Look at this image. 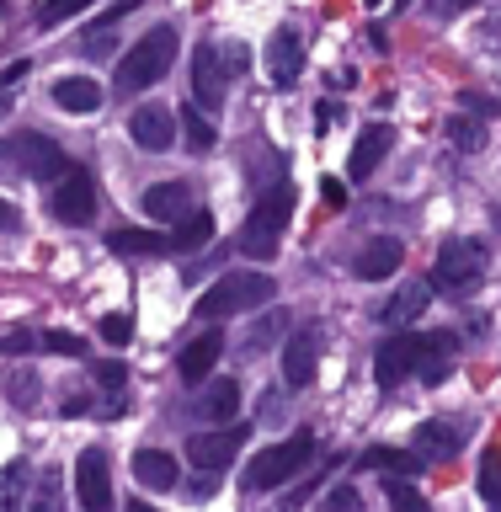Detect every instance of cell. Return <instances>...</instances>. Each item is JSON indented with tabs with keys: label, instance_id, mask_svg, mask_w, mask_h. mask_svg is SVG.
Listing matches in <instances>:
<instances>
[{
	"label": "cell",
	"instance_id": "obj_1",
	"mask_svg": "<svg viewBox=\"0 0 501 512\" xmlns=\"http://www.w3.org/2000/svg\"><path fill=\"white\" fill-rule=\"evenodd\" d=\"M251 70V48L224 38V43H198V54H192V96H198V107L219 112L224 96H230V80Z\"/></svg>",
	"mask_w": 501,
	"mask_h": 512
},
{
	"label": "cell",
	"instance_id": "obj_2",
	"mask_svg": "<svg viewBox=\"0 0 501 512\" xmlns=\"http://www.w3.org/2000/svg\"><path fill=\"white\" fill-rule=\"evenodd\" d=\"M288 219H294V187L278 182V187H267L262 198L251 203L246 230H240V251L256 256V262L278 256V240H283V230H288Z\"/></svg>",
	"mask_w": 501,
	"mask_h": 512
},
{
	"label": "cell",
	"instance_id": "obj_3",
	"mask_svg": "<svg viewBox=\"0 0 501 512\" xmlns=\"http://www.w3.org/2000/svg\"><path fill=\"white\" fill-rule=\"evenodd\" d=\"M171 59H176V27H150L144 38L128 48V54L118 59V91H150L166 80L171 70Z\"/></svg>",
	"mask_w": 501,
	"mask_h": 512
},
{
	"label": "cell",
	"instance_id": "obj_4",
	"mask_svg": "<svg viewBox=\"0 0 501 512\" xmlns=\"http://www.w3.org/2000/svg\"><path fill=\"white\" fill-rule=\"evenodd\" d=\"M272 294H278V283H272L267 272H251V267L224 272V278L198 299V320H230V315H246V310H256V304H267Z\"/></svg>",
	"mask_w": 501,
	"mask_h": 512
},
{
	"label": "cell",
	"instance_id": "obj_5",
	"mask_svg": "<svg viewBox=\"0 0 501 512\" xmlns=\"http://www.w3.org/2000/svg\"><path fill=\"white\" fill-rule=\"evenodd\" d=\"M70 171V155L59 150L54 139L43 134H16V139H0V176H32V182H59Z\"/></svg>",
	"mask_w": 501,
	"mask_h": 512
},
{
	"label": "cell",
	"instance_id": "obj_6",
	"mask_svg": "<svg viewBox=\"0 0 501 512\" xmlns=\"http://www.w3.org/2000/svg\"><path fill=\"white\" fill-rule=\"evenodd\" d=\"M310 454H315L310 432H294V438H283L278 448H262L246 470V491H278L283 480H294L304 464H310Z\"/></svg>",
	"mask_w": 501,
	"mask_h": 512
},
{
	"label": "cell",
	"instance_id": "obj_7",
	"mask_svg": "<svg viewBox=\"0 0 501 512\" xmlns=\"http://www.w3.org/2000/svg\"><path fill=\"white\" fill-rule=\"evenodd\" d=\"M480 278H486V246L480 240H443V251L432 256V288L470 294Z\"/></svg>",
	"mask_w": 501,
	"mask_h": 512
},
{
	"label": "cell",
	"instance_id": "obj_8",
	"mask_svg": "<svg viewBox=\"0 0 501 512\" xmlns=\"http://www.w3.org/2000/svg\"><path fill=\"white\" fill-rule=\"evenodd\" d=\"M48 214H54L59 224H91L96 214V182L86 166H70L54 182V192H48Z\"/></svg>",
	"mask_w": 501,
	"mask_h": 512
},
{
	"label": "cell",
	"instance_id": "obj_9",
	"mask_svg": "<svg viewBox=\"0 0 501 512\" xmlns=\"http://www.w3.org/2000/svg\"><path fill=\"white\" fill-rule=\"evenodd\" d=\"M411 336H416L411 379H422V384H443L448 374H454V363H459V342H454V331H411Z\"/></svg>",
	"mask_w": 501,
	"mask_h": 512
},
{
	"label": "cell",
	"instance_id": "obj_10",
	"mask_svg": "<svg viewBox=\"0 0 501 512\" xmlns=\"http://www.w3.org/2000/svg\"><path fill=\"white\" fill-rule=\"evenodd\" d=\"M75 491H80V512H112V470L102 448H86L75 459Z\"/></svg>",
	"mask_w": 501,
	"mask_h": 512
},
{
	"label": "cell",
	"instance_id": "obj_11",
	"mask_svg": "<svg viewBox=\"0 0 501 512\" xmlns=\"http://www.w3.org/2000/svg\"><path fill=\"white\" fill-rule=\"evenodd\" d=\"M240 443H246V427H214V432H192L187 438V459L198 464L203 475H219L224 464L240 454Z\"/></svg>",
	"mask_w": 501,
	"mask_h": 512
},
{
	"label": "cell",
	"instance_id": "obj_12",
	"mask_svg": "<svg viewBox=\"0 0 501 512\" xmlns=\"http://www.w3.org/2000/svg\"><path fill=\"white\" fill-rule=\"evenodd\" d=\"M128 139H134L139 150H150V155L171 150V144H176V112H171L166 102L134 107V118H128Z\"/></svg>",
	"mask_w": 501,
	"mask_h": 512
},
{
	"label": "cell",
	"instance_id": "obj_13",
	"mask_svg": "<svg viewBox=\"0 0 501 512\" xmlns=\"http://www.w3.org/2000/svg\"><path fill=\"white\" fill-rule=\"evenodd\" d=\"M315 374H320V331L304 326L283 347V379H288V390H310Z\"/></svg>",
	"mask_w": 501,
	"mask_h": 512
},
{
	"label": "cell",
	"instance_id": "obj_14",
	"mask_svg": "<svg viewBox=\"0 0 501 512\" xmlns=\"http://www.w3.org/2000/svg\"><path fill=\"white\" fill-rule=\"evenodd\" d=\"M299 70H304V38L294 27H278L272 32V43H267V75H272V86H294L299 80Z\"/></svg>",
	"mask_w": 501,
	"mask_h": 512
},
{
	"label": "cell",
	"instance_id": "obj_15",
	"mask_svg": "<svg viewBox=\"0 0 501 512\" xmlns=\"http://www.w3.org/2000/svg\"><path fill=\"white\" fill-rule=\"evenodd\" d=\"M395 150V128H384V123H374V128H363L358 134V144H352V160H347V176L352 182H368L379 166H384V155Z\"/></svg>",
	"mask_w": 501,
	"mask_h": 512
},
{
	"label": "cell",
	"instance_id": "obj_16",
	"mask_svg": "<svg viewBox=\"0 0 501 512\" xmlns=\"http://www.w3.org/2000/svg\"><path fill=\"white\" fill-rule=\"evenodd\" d=\"M411 352H416V336H390V342H379L374 352V379L379 390H400V384L411 379Z\"/></svg>",
	"mask_w": 501,
	"mask_h": 512
},
{
	"label": "cell",
	"instance_id": "obj_17",
	"mask_svg": "<svg viewBox=\"0 0 501 512\" xmlns=\"http://www.w3.org/2000/svg\"><path fill=\"white\" fill-rule=\"evenodd\" d=\"M224 358V336L208 326L203 336H192V342L182 347V358H176V368H182V379L187 384H203L208 374H214V363Z\"/></svg>",
	"mask_w": 501,
	"mask_h": 512
},
{
	"label": "cell",
	"instance_id": "obj_18",
	"mask_svg": "<svg viewBox=\"0 0 501 512\" xmlns=\"http://www.w3.org/2000/svg\"><path fill=\"white\" fill-rule=\"evenodd\" d=\"M400 262H406V246L384 235V240H368V246L358 251V262H352V272H358L363 283H379V278H395Z\"/></svg>",
	"mask_w": 501,
	"mask_h": 512
},
{
	"label": "cell",
	"instance_id": "obj_19",
	"mask_svg": "<svg viewBox=\"0 0 501 512\" xmlns=\"http://www.w3.org/2000/svg\"><path fill=\"white\" fill-rule=\"evenodd\" d=\"M192 187L187 182H155L150 192H144V214H150L155 224H176V219H187L192 214Z\"/></svg>",
	"mask_w": 501,
	"mask_h": 512
},
{
	"label": "cell",
	"instance_id": "obj_20",
	"mask_svg": "<svg viewBox=\"0 0 501 512\" xmlns=\"http://www.w3.org/2000/svg\"><path fill=\"white\" fill-rule=\"evenodd\" d=\"M427 304H432V283H422V278H416V283H406V288H400V294H395L390 304H384V310H379V320H384L390 331H400V326H411V320H422V310H427Z\"/></svg>",
	"mask_w": 501,
	"mask_h": 512
},
{
	"label": "cell",
	"instance_id": "obj_21",
	"mask_svg": "<svg viewBox=\"0 0 501 512\" xmlns=\"http://www.w3.org/2000/svg\"><path fill=\"white\" fill-rule=\"evenodd\" d=\"M134 480L144 491H171L182 475H176V459L166 454V448H139L134 454Z\"/></svg>",
	"mask_w": 501,
	"mask_h": 512
},
{
	"label": "cell",
	"instance_id": "obj_22",
	"mask_svg": "<svg viewBox=\"0 0 501 512\" xmlns=\"http://www.w3.org/2000/svg\"><path fill=\"white\" fill-rule=\"evenodd\" d=\"M54 102L64 112H96L102 107V86H96L91 75H59L54 80Z\"/></svg>",
	"mask_w": 501,
	"mask_h": 512
},
{
	"label": "cell",
	"instance_id": "obj_23",
	"mask_svg": "<svg viewBox=\"0 0 501 512\" xmlns=\"http://www.w3.org/2000/svg\"><path fill=\"white\" fill-rule=\"evenodd\" d=\"M166 240H171V251H203L208 240H214V214H208V208H192L187 219H176L166 230Z\"/></svg>",
	"mask_w": 501,
	"mask_h": 512
},
{
	"label": "cell",
	"instance_id": "obj_24",
	"mask_svg": "<svg viewBox=\"0 0 501 512\" xmlns=\"http://www.w3.org/2000/svg\"><path fill=\"white\" fill-rule=\"evenodd\" d=\"M411 438H416V454H422V459H454L459 443H464V432L448 427V422H422Z\"/></svg>",
	"mask_w": 501,
	"mask_h": 512
},
{
	"label": "cell",
	"instance_id": "obj_25",
	"mask_svg": "<svg viewBox=\"0 0 501 512\" xmlns=\"http://www.w3.org/2000/svg\"><path fill=\"white\" fill-rule=\"evenodd\" d=\"M107 251H118V256H166L171 240L160 235V230H112L107 235Z\"/></svg>",
	"mask_w": 501,
	"mask_h": 512
},
{
	"label": "cell",
	"instance_id": "obj_26",
	"mask_svg": "<svg viewBox=\"0 0 501 512\" xmlns=\"http://www.w3.org/2000/svg\"><path fill=\"white\" fill-rule=\"evenodd\" d=\"M422 454H406V448H368L363 454V470H384L390 480H406V475H422Z\"/></svg>",
	"mask_w": 501,
	"mask_h": 512
},
{
	"label": "cell",
	"instance_id": "obj_27",
	"mask_svg": "<svg viewBox=\"0 0 501 512\" xmlns=\"http://www.w3.org/2000/svg\"><path fill=\"white\" fill-rule=\"evenodd\" d=\"M27 512H70L59 470H38V480H32V491H27Z\"/></svg>",
	"mask_w": 501,
	"mask_h": 512
},
{
	"label": "cell",
	"instance_id": "obj_28",
	"mask_svg": "<svg viewBox=\"0 0 501 512\" xmlns=\"http://www.w3.org/2000/svg\"><path fill=\"white\" fill-rule=\"evenodd\" d=\"M198 411L208 416V422H230V416L240 411V384H235V379H214V384L203 390Z\"/></svg>",
	"mask_w": 501,
	"mask_h": 512
},
{
	"label": "cell",
	"instance_id": "obj_29",
	"mask_svg": "<svg viewBox=\"0 0 501 512\" xmlns=\"http://www.w3.org/2000/svg\"><path fill=\"white\" fill-rule=\"evenodd\" d=\"M27 491H32V480H27V459H11L6 470H0V512H22Z\"/></svg>",
	"mask_w": 501,
	"mask_h": 512
},
{
	"label": "cell",
	"instance_id": "obj_30",
	"mask_svg": "<svg viewBox=\"0 0 501 512\" xmlns=\"http://www.w3.org/2000/svg\"><path fill=\"white\" fill-rule=\"evenodd\" d=\"M176 128H187L182 139H187V144H192V150H198V155H203V150H214V139H219V128L208 123V118H203L198 107H187L182 118H176Z\"/></svg>",
	"mask_w": 501,
	"mask_h": 512
},
{
	"label": "cell",
	"instance_id": "obj_31",
	"mask_svg": "<svg viewBox=\"0 0 501 512\" xmlns=\"http://www.w3.org/2000/svg\"><path fill=\"white\" fill-rule=\"evenodd\" d=\"M283 331H288V315H283V310H272V315H262V320L251 326L246 347H251V352H262V347H272V342H278Z\"/></svg>",
	"mask_w": 501,
	"mask_h": 512
},
{
	"label": "cell",
	"instance_id": "obj_32",
	"mask_svg": "<svg viewBox=\"0 0 501 512\" xmlns=\"http://www.w3.org/2000/svg\"><path fill=\"white\" fill-rule=\"evenodd\" d=\"M384 496H390V507L395 512H432L427 507V496L411 486V480H390V486H384Z\"/></svg>",
	"mask_w": 501,
	"mask_h": 512
},
{
	"label": "cell",
	"instance_id": "obj_33",
	"mask_svg": "<svg viewBox=\"0 0 501 512\" xmlns=\"http://www.w3.org/2000/svg\"><path fill=\"white\" fill-rule=\"evenodd\" d=\"M448 139L459 144V150H480V144H486V128H480V118H448Z\"/></svg>",
	"mask_w": 501,
	"mask_h": 512
},
{
	"label": "cell",
	"instance_id": "obj_34",
	"mask_svg": "<svg viewBox=\"0 0 501 512\" xmlns=\"http://www.w3.org/2000/svg\"><path fill=\"white\" fill-rule=\"evenodd\" d=\"M320 512H363V496L352 486H331L326 496H320Z\"/></svg>",
	"mask_w": 501,
	"mask_h": 512
},
{
	"label": "cell",
	"instance_id": "obj_35",
	"mask_svg": "<svg viewBox=\"0 0 501 512\" xmlns=\"http://www.w3.org/2000/svg\"><path fill=\"white\" fill-rule=\"evenodd\" d=\"M91 0H43V11H38V27H59L64 16H75V11H86Z\"/></svg>",
	"mask_w": 501,
	"mask_h": 512
},
{
	"label": "cell",
	"instance_id": "obj_36",
	"mask_svg": "<svg viewBox=\"0 0 501 512\" xmlns=\"http://www.w3.org/2000/svg\"><path fill=\"white\" fill-rule=\"evenodd\" d=\"M480 491H486V502H501V454L496 448L480 459Z\"/></svg>",
	"mask_w": 501,
	"mask_h": 512
},
{
	"label": "cell",
	"instance_id": "obj_37",
	"mask_svg": "<svg viewBox=\"0 0 501 512\" xmlns=\"http://www.w3.org/2000/svg\"><path fill=\"white\" fill-rule=\"evenodd\" d=\"M43 347H48V352H59V358H80V352H86V342H80L75 331H48V336H43Z\"/></svg>",
	"mask_w": 501,
	"mask_h": 512
},
{
	"label": "cell",
	"instance_id": "obj_38",
	"mask_svg": "<svg viewBox=\"0 0 501 512\" xmlns=\"http://www.w3.org/2000/svg\"><path fill=\"white\" fill-rule=\"evenodd\" d=\"M91 374H96V384H102L107 395H123V384H128V374H123V363H112V358H107V363H96Z\"/></svg>",
	"mask_w": 501,
	"mask_h": 512
},
{
	"label": "cell",
	"instance_id": "obj_39",
	"mask_svg": "<svg viewBox=\"0 0 501 512\" xmlns=\"http://www.w3.org/2000/svg\"><path fill=\"white\" fill-rule=\"evenodd\" d=\"M128 336H134V320H128V315H102V342L123 347Z\"/></svg>",
	"mask_w": 501,
	"mask_h": 512
},
{
	"label": "cell",
	"instance_id": "obj_40",
	"mask_svg": "<svg viewBox=\"0 0 501 512\" xmlns=\"http://www.w3.org/2000/svg\"><path fill=\"white\" fill-rule=\"evenodd\" d=\"M32 347H43V336H32V331H22V326L0 331V352H32Z\"/></svg>",
	"mask_w": 501,
	"mask_h": 512
},
{
	"label": "cell",
	"instance_id": "obj_41",
	"mask_svg": "<svg viewBox=\"0 0 501 512\" xmlns=\"http://www.w3.org/2000/svg\"><path fill=\"white\" fill-rule=\"evenodd\" d=\"M128 11H139V0H118V6H112L107 16H96V32H107L112 22H123V16H128Z\"/></svg>",
	"mask_w": 501,
	"mask_h": 512
},
{
	"label": "cell",
	"instance_id": "obj_42",
	"mask_svg": "<svg viewBox=\"0 0 501 512\" xmlns=\"http://www.w3.org/2000/svg\"><path fill=\"white\" fill-rule=\"evenodd\" d=\"M0 235H22V214H16L6 198H0Z\"/></svg>",
	"mask_w": 501,
	"mask_h": 512
},
{
	"label": "cell",
	"instance_id": "obj_43",
	"mask_svg": "<svg viewBox=\"0 0 501 512\" xmlns=\"http://www.w3.org/2000/svg\"><path fill=\"white\" fill-rule=\"evenodd\" d=\"M320 198H326L331 208H342V203H347V187L336 182V176H326V182H320Z\"/></svg>",
	"mask_w": 501,
	"mask_h": 512
},
{
	"label": "cell",
	"instance_id": "obj_44",
	"mask_svg": "<svg viewBox=\"0 0 501 512\" xmlns=\"http://www.w3.org/2000/svg\"><path fill=\"white\" fill-rule=\"evenodd\" d=\"M459 107H470L475 118H486V112H491V102H486V96H480V91H464V96H459Z\"/></svg>",
	"mask_w": 501,
	"mask_h": 512
},
{
	"label": "cell",
	"instance_id": "obj_45",
	"mask_svg": "<svg viewBox=\"0 0 501 512\" xmlns=\"http://www.w3.org/2000/svg\"><path fill=\"white\" fill-rule=\"evenodd\" d=\"M22 75H27V59H16L11 70L0 75V96H11V86H16V80H22Z\"/></svg>",
	"mask_w": 501,
	"mask_h": 512
},
{
	"label": "cell",
	"instance_id": "obj_46",
	"mask_svg": "<svg viewBox=\"0 0 501 512\" xmlns=\"http://www.w3.org/2000/svg\"><path fill=\"white\" fill-rule=\"evenodd\" d=\"M368 48H374V54H390V38H384V27L368 32Z\"/></svg>",
	"mask_w": 501,
	"mask_h": 512
},
{
	"label": "cell",
	"instance_id": "obj_47",
	"mask_svg": "<svg viewBox=\"0 0 501 512\" xmlns=\"http://www.w3.org/2000/svg\"><path fill=\"white\" fill-rule=\"evenodd\" d=\"M123 512H155V507H150V502H128Z\"/></svg>",
	"mask_w": 501,
	"mask_h": 512
},
{
	"label": "cell",
	"instance_id": "obj_48",
	"mask_svg": "<svg viewBox=\"0 0 501 512\" xmlns=\"http://www.w3.org/2000/svg\"><path fill=\"white\" fill-rule=\"evenodd\" d=\"M6 112H11V96H0V118H6Z\"/></svg>",
	"mask_w": 501,
	"mask_h": 512
},
{
	"label": "cell",
	"instance_id": "obj_49",
	"mask_svg": "<svg viewBox=\"0 0 501 512\" xmlns=\"http://www.w3.org/2000/svg\"><path fill=\"white\" fill-rule=\"evenodd\" d=\"M390 6H395V11H406V6H411V0H390Z\"/></svg>",
	"mask_w": 501,
	"mask_h": 512
},
{
	"label": "cell",
	"instance_id": "obj_50",
	"mask_svg": "<svg viewBox=\"0 0 501 512\" xmlns=\"http://www.w3.org/2000/svg\"><path fill=\"white\" fill-rule=\"evenodd\" d=\"M368 6H374V11H379V6H390V0H368Z\"/></svg>",
	"mask_w": 501,
	"mask_h": 512
},
{
	"label": "cell",
	"instance_id": "obj_51",
	"mask_svg": "<svg viewBox=\"0 0 501 512\" xmlns=\"http://www.w3.org/2000/svg\"><path fill=\"white\" fill-rule=\"evenodd\" d=\"M0 16H6V0H0Z\"/></svg>",
	"mask_w": 501,
	"mask_h": 512
},
{
	"label": "cell",
	"instance_id": "obj_52",
	"mask_svg": "<svg viewBox=\"0 0 501 512\" xmlns=\"http://www.w3.org/2000/svg\"><path fill=\"white\" fill-rule=\"evenodd\" d=\"M496 512H501V502H496Z\"/></svg>",
	"mask_w": 501,
	"mask_h": 512
}]
</instances>
